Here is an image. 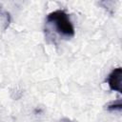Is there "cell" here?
Instances as JSON below:
<instances>
[{
	"instance_id": "6da1fadb",
	"label": "cell",
	"mask_w": 122,
	"mask_h": 122,
	"mask_svg": "<svg viewBox=\"0 0 122 122\" xmlns=\"http://www.w3.org/2000/svg\"><path fill=\"white\" fill-rule=\"evenodd\" d=\"M47 24H49L61 36L71 38L74 36V27L69 14L63 10H56L47 15Z\"/></svg>"
},
{
	"instance_id": "7a4b0ae2",
	"label": "cell",
	"mask_w": 122,
	"mask_h": 122,
	"mask_svg": "<svg viewBox=\"0 0 122 122\" xmlns=\"http://www.w3.org/2000/svg\"><path fill=\"white\" fill-rule=\"evenodd\" d=\"M107 82L112 91L122 92V69L121 67L113 69L107 78Z\"/></svg>"
},
{
	"instance_id": "3957f363",
	"label": "cell",
	"mask_w": 122,
	"mask_h": 122,
	"mask_svg": "<svg viewBox=\"0 0 122 122\" xmlns=\"http://www.w3.org/2000/svg\"><path fill=\"white\" fill-rule=\"evenodd\" d=\"M122 109V101L121 99H117L112 101L107 105V110L109 111H121Z\"/></svg>"
},
{
	"instance_id": "277c9868",
	"label": "cell",
	"mask_w": 122,
	"mask_h": 122,
	"mask_svg": "<svg viewBox=\"0 0 122 122\" xmlns=\"http://www.w3.org/2000/svg\"><path fill=\"white\" fill-rule=\"evenodd\" d=\"M60 122H73V121H71V119H69V118H63Z\"/></svg>"
}]
</instances>
